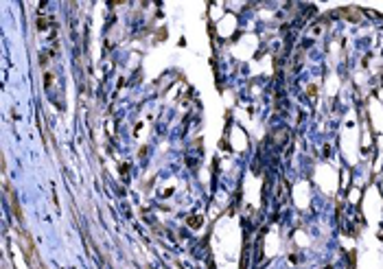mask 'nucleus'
<instances>
[{"mask_svg":"<svg viewBox=\"0 0 383 269\" xmlns=\"http://www.w3.org/2000/svg\"><path fill=\"white\" fill-rule=\"evenodd\" d=\"M5 193H7V199H9V206H11V212H14L16 217H18V221L22 223V212H20V203H18V197H16L14 188H11L9 184L5 186Z\"/></svg>","mask_w":383,"mask_h":269,"instance_id":"obj_1","label":"nucleus"}]
</instances>
